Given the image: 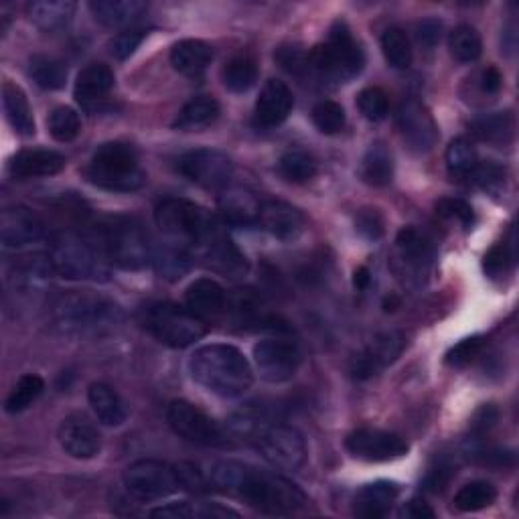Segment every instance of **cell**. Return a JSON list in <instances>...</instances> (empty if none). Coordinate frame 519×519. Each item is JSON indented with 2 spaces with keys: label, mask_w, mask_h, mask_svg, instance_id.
<instances>
[{
  "label": "cell",
  "mask_w": 519,
  "mask_h": 519,
  "mask_svg": "<svg viewBox=\"0 0 519 519\" xmlns=\"http://www.w3.org/2000/svg\"><path fill=\"white\" fill-rule=\"evenodd\" d=\"M209 483L270 515H292L307 503V493L290 479L240 461L213 463Z\"/></svg>",
  "instance_id": "1"
},
{
  "label": "cell",
  "mask_w": 519,
  "mask_h": 519,
  "mask_svg": "<svg viewBox=\"0 0 519 519\" xmlns=\"http://www.w3.org/2000/svg\"><path fill=\"white\" fill-rule=\"evenodd\" d=\"M189 374L201 388L219 398H240L254 384L248 357L228 343L199 347L189 359Z\"/></svg>",
  "instance_id": "2"
},
{
  "label": "cell",
  "mask_w": 519,
  "mask_h": 519,
  "mask_svg": "<svg viewBox=\"0 0 519 519\" xmlns=\"http://www.w3.org/2000/svg\"><path fill=\"white\" fill-rule=\"evenodd\" d=\"M53 321L63 333L104 335L124 321V313L106 296L90 290H71L55 301Z\"/></svg>",
  "instance_id": "3"
},
{
  "label": "cell",
  "mask_w": 519,
  "mask_h": 519,
  "mask_svg": "<svg viewBox=\"0 0 519 519\" xmlns=\"http://www.w3.org/2000/svg\"><path fill=\"white\" fill-rule=\"evenodd\" d=\"M155 219L165 240H171L185 248H203L219 230L215 217L207 209L179 197L161 201L157 205Z\"/></svg>",
  "instance_id": "4"
},
{
  "label": "cell",
  "mask_w": 519,
  "mask_h": 519,
  "mask_svg": "<svg viewBox=\"0 0 519 519\" xmlns=\"http://www.w3.org/2000/svg\"><path fill=\"white\" fill-rule=\"evenodd\" d=\"M49 258L55 274L67 280H108V258L102 248L80 234L59 232L51 238Z\"/></svg>",
  "instance_id": "5"
},
{
  "label": "cell",
  "mask_w": 519,
  "mask_h": 519,
  "mask_svg": "<svg viewBox=\"0 0 519 519\" xmlns=\"http://www.w3.org/2000/svg\"><path fill=\"white\" fill-rule=\"evenodd\" d=\"M86 173L94 185L114 193L138 191L146 181L138 153L124 142L102 144L94 153Z\"/></svg>",
  "instance_id": "6"
},
{
  "label": "cell",
  "mask_w": 519,
  "mask_h": 519,
  "mask_svg": "<svg viewBox=\"0 0 519 519\" xmlns=\"http://www.w3.org/2000/svg\"><path fill=\"white\" fill-rule=\"evenodd\" d=\"M98 246L108 262L122 270H142L153 262V246L144 228L132 217H110L100 226Z\"/></svg>",
  "instance_id": "7"
},
{
  "label": "cell",
  "mask_w": 519,
  "mask_h": 519,
  "mask_svg": "<svg viewBox=\"0 0 519 519\" xmlns=\"http://www.w3.org/2000/svg\"><path fill=\"white\" fill-rule=\"evenodd\" d=\"M311 65L319 71L321 78L335 84H347L359 76L365 65V55L347 23L337 21L331 27L327 41L313 49Z\"/></svg>",
  "instance_id": "8"
},
{
  "label": "cell",
  "mask_w": 519,
  "mask_h": 519,
  "mask_svg": "<svg viewBox=\"0 0 519 519\" xmlns=\"http://www.w3.org/2000/svg\"><path fill=\"white\" fill-rule=\"evenodd\" d=\"M266 463L280 471H299L307 463L309 451L303 432L288 424H268L258 418L250 438Z\"/></svg>",
  "instance_id": "9"
},
{
  "label": "cell",
  "mask_w": 519,
  "mask_h": 519,
  "mask_svg": "<svg viewBox=\"0 0 519 519\" xmlns=\"http://www.w3.org/2000/svg\"><path fill=\"white\" fill-rule=\"evenodd\" d=\"M144 327L159 343L185 349L207 335V321L175 303H155L144 311Z\"/></svg>",
  "instance_id": "10"
},
{
  "label": "cell",
  "mask_w": 519,
  "mask_h": 519,
  "mask_svg": "<svg viewBox=\"0 0 519 519\" xmlns=\"http://www.w3.org/2000/svg\"><path fill=\"white\" fill-rule=\"evenodd\" d=\"M124 487L138 501H157L181 491L177 465L140 459L124 471Z\"/></svg>",
  "instance_id": "11"
},
{
  "label": "cell",
  "mask_w": 519,
  "mask_h": 519,
  "mask_svg": "<svg viewBox=\"0 0 519 519\" xmlns=\"http://www.w3.org/2000/svg\"><path fill=\"white\" fill-rule=\"evenodd\" d=\"M167 420L175 434L191 444H197V447H226L230 442L224 428L187 400L171 402L167 410Z\"/></svg>",
  "instance_id": "12"
},
{
  "label": "cell",
  "mask_w": 519,
  "mask_h": 519,
  "mask_svg": "<svg viewBox=\"0 0 519 519\" xmlns=\"http://www.w3.org/2000/svg\"><path fill=\"white\" fill-rule=\"evenodd\" d=\"M177 169L191 183L217 191L228 187L234 173V163L217 148H195V151L185 153L177 161Z\"/></svg>",
  "instance_id": "13"
},
{
  "label": "cell",
  "mask_w": 519,
  "mask_h": 519,
  "mask_svg": "<svg viewBox=\"0 0 519 519\" xmlns=\"http://www.w3.org/2000/svg\"><path fill=\"white\" fill-rule=\"evenodd\" d=\"M345 449L367 463H388L408 453V442L394 432L380 428H357L345 438Z\"/></svg>",
  "instance_id": "14"
},
{
  "label": "cell",
  "mask_w": 519,
  "mask_h": 519,
  "mask_svg": "<svg viewBox=\"0 0 519 519\" xmlns=\"http://www.w3.org/2000/svg\"><path fill=\"white\" fill-rule=\"evenodd\" d=\"M254 365L268 384H284L299 372L301 351L292 341L264 339L254 347Z\"/></svg>",
  "instance_id": "15"
},
{
  "label": "cell",
  "mask_w": 519,
  "mask_h": 519,
  "mask_svg": "<svg viewBox=\"0 0 519 519\" xmlns=\"http://www.w3.org/2000/svg\"><path fill=\"white\" fill-rule=\"evenodd\" d=\"M404 349V335L398 331H386L376 335L349 363V374L357 382H365L374 376H380L386 367H390Z\"/></svg>",
  "instance_id": "16"
},
{
  "label": "cell",
  "mask_w": 519,
  "mask_h": 519,
  "mask_svg": "<svg viewBox=\"0 0 519 519\" xmlns=\"http://www.w3.org/2000/svg\"><path fill=\"white\" fill-rule=\"evenodd\" d=\"M396 260L408 280L422 284L436 262L434 242L416 228H404L396 238Z\"/></svg>",
  "instance_id": "17"
},
{
  "label": "cell",
  "mask_w": 519,
  "mask_h": 519,
  "mask_svg": "<svg viewBox=\"0 0 519 519\" xmlns=\"http://www.w3.org/2000/svg\"><path fill=\"white\" fill-rule=\"evenodd\" d=\"M398 128L416 153H428L438 140V128L430 110L418 100H406L398 108Z\"/></svg>",
  "instance_id": "18"
},
{
  "label": "cell",
  "mask_w": 519,
  "mask_h": 519,
  "mask_svg": "<svg viewBox=\"0 0 519 519\" xmlns=\"http://www.w3.org/2000/svg\"><path fill=\"white\" fill-rule=\"evenodd\" d=\"M45 226L35 211L25 205H13L0 213V242L7 250H19L43 238Z\"/></svg>",
  "instance_id": "19"
},
{
  "label": "cell",
  "mask_w": 519,
  "mask_h": 519,
  "mask_svg": "<svg viewBox=\"0 0 519 519\" xmlns=\"http://www.w3.org/2000/svg\"><path fill=\"white\" fill-rule=\"evenodd\" d=\"M57 438L61 449L78 461L94 459L102 451V436L84 414L67 416L57 430Z\"/></svg>",
  "instance_id": "20"
},
{
  "label": "cell",
  "mask_w": 519,
  "mask_h": 519,
  "mask_svg": "<svg viewBox=\"0 0 519 519\" xmlns=\"http://www.w3.org/2000/svg\"><path fill=\"white\" fill-rule=\"evenodd\" d=\"M258 224L276 240L288 242L299 238L301 232L305 230V215L301 209L292 207L286 201L270 199L260 207Z\"/></svg>",
  "instance_id": "21"
},
{
  "label": "cell",
  "mask_w": 519,
  "mask_h": 519,
  "mask_svg": "<svg viewBox=\"0 0 519 519\" xmlns=\"http://www.w3.org/2000/svg\"><path fill=\"white\" fill-rule=\"evenodd\" d=\"M294 98L290 88L280 80H270L260 92L254 110V124L258 128H276L292 112Z\"/></svg>",
  "instance_id": "22"
},
{
  "label": "cell",
  "mask_w": 519,
  "mask_h": 519,
  "mask_svg": "<svg viewBox=\"0 0 519 519\" xmlns=\"http://www.w3.org/2000/svg\"><path fill=\"white\" fill-rule=\"evenodd\" d=\"M228 305V292L213 278H197L185 292V307L205 321L224 313Z\"/></svg>",
  "instance_id": "23"
},
{
  "label": "cell",
  "mask_w": 519,
  "mask_h": 519,
  "mask_svg": "<svg viewBox=\"0 0 519 519\" xmlns=\"http://www.w3.org/2000/svg\"><path fill=\"white\" fill-rule=\"evenodd\" d=\"M207 266L228 278H242L248 272V260L238 250V246L221 230L201 248Z\"/></svg>",
  "instance_id": "24"
},
{
  "label": "cell",
  "mask_w": 519,
  "mask_h": 519,
  "mask_svg": "<svg viewBox=\"0 0 519 519\" xmlns=\"http://www.w3.org/2000/svg\"><path fill=\"white\" fill-rule=\"evenodd\" d=\"M262 203L244 187H226L219 197V211L226 224L236 228H252L258 224Z\"/></svg>",
  "instance_id": "25"
},
{
  "label": "cell",
  "mask_w": 519,
  "mask_h": 519,
  "mask_svg": "<svg viewBox=\"0 0 519 519\" xmlns=\"http://www.w3.org/2000/svg\"><path fill=\"white\" fill-rule=\"evenodd\" d=\"M65 167V157L49 148H27L13 157L9 171L15 179H37L61 173Z\"/></svg>",
  "instance_id": "26"
},
{
  "label": "cell",
  "mask_w": 519,
  "mask_h": 519,
  "mask_svg": "<svg viewBox=\"0 0 519 519\" xmlns=\"http://www.w3.org/2000/svg\"><path fill=\"white\" fill-rule=\"evenodd\" d=\"M400 495L398 483L376 481L361 487L353 501V513L363 519L386 517Z\"/></svg>",
  "instance_id": "27"
},
{
  "label": "cell",
  "mask_w": 519,
  "mask_h": 519,
  "mask_svg": "<svg viewBox=\"0 0 519 519\" xmlns=\"http://www.w3.org/2000/svg\"><path fill=\"white\" fill-rule=\"evenodd\" d=\"M114 82V71L108 65L92 63L86 69H82L76 80V88H73V96H76V100L82 106L96 104L110 94Z\"/></svg>",
  "instance_id": "28"
},
{
  "label": "cell",
  "mask_w": 519,
  "mask_h": 519,
  "mask_svg": "<svg viewBox=\"0 0 519 519\" xmlns=\"http://www.w3.org/2000/svg\"><path fill=\"white\" fill-rule=\"evenodd\" d=\"M213 49L201 39H183L171 49V65L187 78H197L209 67Z\"/></svg>",
  "instance_id": "29"
},
{
  "label": "cell",
  "mask_w": 519,
  "mask_h": 519,
  "mask_svg": "<svg viewBox=\"0 0 519 519\" xmlns=\"http://www.w3.org/2000/svg\"><path fill=\"white\" fill-rule=\"evenodd\" d=\"M151 517H165V519H224V517H240L228 505L207 503V501H179L161 505L151 511Z\"/></svg>",
  "instance_id": "30"
},
{
  "label": "cell",
  "mask_w": 519,
  "mask_h": 519,
  "mask_svg": "<svg viewBox=\"0 0 519 519\" xmlns=\"http://www.w3.org/2000/svg\"><path fill=\"white\" fill-rule=\"evenodd\" d=\"M78 5L71 0H37L27 7L31 21L45 33L61 31L76 15Z\"/></svg>",
  "instance_id": "31"
},
{
  "label": "cell",
  "mask_w": 519,
  "mask_h": 519,
  "mask_svg": "<svg viewBox=\"0 0 519 519\" xmlns=\"http://www.w3.org/2000/svg\"><path fill=\"white\" fill-rule=\"evenodd\" d=\"M88 402L96 414V418L106 426H120L126 422L128 410L120 398V394L108 384H92L88 390Z\"/></svg>",
  "instance_id": "32"
},
{
  "label": "cell",
  "mask_w": 519,
  "mask_h": 519,
  "mask_svg": "<svg viewBox=\"0 0 519 519\" xmlns=\"http://www.w3.org/2000/svg\"><path fill=\"white\" fill-rule=\"evenodd\" d=\"M3 108H5V114H7V120L9 124L13 126V130L25 138L33 136L35 134V118H33V110H31V104L25 96V92L7 82L3 86Z\"/></svg>",
  "instance_id": "33"
},
{
  "label": "cell",
  "mask_w": 519,
  "mask_h": 519,
  "mask_svg": "<svg viewBox=\"0 0 519 519\" xmlns=\"http://www.w3.org/2000/svg\"><path fill=\"white\" fill-rule=\"evenodd\" d=\"M90 11L98 23L114 29L132 25L146 11V5L140 0H98L90 3Z\"/></svg>",
  "instance_id": "34"
},
{
  "label": "cell",
  "mask_w": 519,
  "mask_h": 519,
  "mask_svg": "<svg viewBox=\"0 0 519 519\" xmlns=\"http://www.w3.org/2000/svg\"><path fill=\"white\" fill-rule=\"evenodd\" d=\"M153 264L161 278L165 280H181L193 266V258L189 248L165 240L161 246L153 248Z\"/></svg>",
  "instance_id": "35"
},
{
  "label": "cell",
  "mask_w": 519,
  "mask_h": 519,
  "mask_svg": "<svg viewBox=\"0 0 519 519\" xmlns=\"http://www.w3.org/2000/svg\"><path fill=\"white\" fill-rule=\"evenodd\" d=\"M361 177L374 187H386L394 179V159L386 144L376 142L367 148L361 163Z\"/></svg>",
  "instance_id": "36"
},
{
  "label": "cell",
  "mask_w": 519,
  "mask_h": 519,
  "mask_svg": "<svg viewBox=\"0 0 519 519\" xmlns=\"http://www.w3.org/2000/svg\"><path fill=\"white\" fill-rule=\"evenodd\" d=\"M217 116H219L217 100L211 98V96H197L181 108V112L175 120V128H179V130H199V128H205L211 122H215Z\"/></svg>",
  "instance_id": "37"
},
{
  "label": "cell",
  "mask_w": 519,
  "mask_h": 519,
  "mask_svg": "<svg viewBox=\"0 0 519 519\" xmlns=\"http://www.w3.org/2000/svg\"><path fill=\"white\" fill-rule=\"evenodd\" d=\"M29 73L39 88L49 92L61 90L67 82L65 63L51 55H33L29 61Z\"/></svg>",
  "instance_id": "38"
},
{
  "label": "cell",
  "mask_w": 519,
  "mask_h": 519,
  "mask_svg": "<svg viewBox=\"0 0 519 519\" xmlns=\"http://www.w3.org/2000/svg\"><path fill=\"white\" fill-rule=\"evenodd\" d=\"M278 171L290 183H307L317 175L319 165L317 159L303 148H290L280 157Z\"/></svg>",
  "instance_id": "39"
},
{
  "label": "cell",
  "mask_w": 519,
  "mask_h": 519,
  "mask_svg": "<svg viewBox=\"0 0 519 519\" xmlns=\"http://www.w3.org/2000/svg\"><path fill=\"white\" fill-rule=\"evenodd\" d=\"M221 78H224V86L234 92V94H244L248 92L256 80H258V67L250 57H236L232 59L226 67L224 73H221Z\"/></svg>",
  "instance_id": "40"
},
{
  "label": "cell",
  "mask_w": 519,
  "mask_h": 519,
  "mask_svg": "<svg viewBox=\"0 0 519 519\" xmlns=\"http://www.w3.org/2000/svg\"><path fill=\"white\" fill-rule=\"evenodd\" d=\"M449 49L451 55L459 61V63H473L481 57L483 53V41L481 35L475 27L471 25H459L449 39Z\"/></svg>",
  "instance_id": "41"
},
{
  "label": "cell",
  "mask_w": 519,
  "mask_h": 519,
  "mask_svg": "<svg viewBox=\"0 0 519 519\" xmlns=\"http://www.w3.org/2000/svg\"><path fill=\"white\" fill-rule=\"evenodd\" d=\"M497 499V491L491 483L487 481H471L463 485L457 495H455V507L459 511L471 513V511H481L485 507H491Z\"/></svg>",
  "instance_id": "42"
},
{
  "label": "cell",
  "mask_w": 519,
  "mask_h": 519,
  "mask_svg": "<svg viewBox=\"0 0 519 519\" xmlns=\"http://www.w3.org/2000/svg\"><path fill=\"white\" fill-rule=\"evenodd\" d=\"M382 51H384L386 61L394 69H408L412 65V59H414L412 45H410L406 31H402L400 27H390L382 35Z\"/></svg>",
  "instance_id": "43"
},
{
  "label": "cell",
  "mask_w": 519,
  "mask_h": 519,
  "mask_svg": "<svg viewBox=\"0 0 519 519\" xmlns=\"http://www.w3.org/2000/svg\"><path fill=\"white\" fill-rule=\"evenodd\" d=\"M473 132L487 142L493 144H505L513 136V118L509 112H495L477 118L473 124Z\"/></svg>",
  "instance_id": "44"
},
{
  "label": "cell",
  "mask_w": 519,
  "mask_h": 519,
  "mask_svg": "<svg viewBox=\"0 0 519 519\" xmlns=\"http://www.w3.org/2000/svg\"><path fill=\"white\" fill-rule=\"evenodd\" d=\"M479 165V157L471 140L455 138L447 148V167L453 177H469Z\"/></svg>",
  "instance_id": "45"
},
{
  "label": "cell",
  "mask_w": 519,
  "mask_h": 519,
  "mask_svg": "<svg viewBox=\"0 0 519 519\" xmlns=\"http://www.w3.org/2000/svg\"><path fill=\"white\" fill-rule=\"evenodd\" d=\"M45 390V382L35 376V374H27L23 376L17 386L13 388V392L9 394L7 402H5V410L9 414H19L23 410H27Z\"/></svg>",
  "instance_id": "46"
},
{
  "label": "cell",
  "mask_w": 519,
  "mask_h": 519,
  "mask_svg": "<svg viewBox=\"0 0 519 519\" xmlns=\"http://www.w3.org/2000/svg\"><path fill=\"white\" fill-rule=\"evenodd\" d=\"M49 132L57 142H71L76 140L82 132V120L80 114L69 108V106H59L49 114Z\"/></svg>",
  "instance_id": "47"
},
{
  "label": "cell",
  "mask_w": 519,
  "mask_h": 519,
  "mask_svg": "<svg viewBox=\"0 0 519 519\" xmlns=\"http://www.w3.org/2000/svg\"><path fill=\"white\" fill-rule=\"evenodd\" d=\"M313 122L323 134H339L345 128V110L341 104L323 100L313 108Z\"/></svg>",
  "instance_id": "48"
},
{
  "label": "cell",
  "mask_w": 519,
  "mask_h": 519,
  "mask_svg": "<svg viewBox=\"0 0 519 519\" xmlns=\"http://www.w3.org/2000/svg\"><path fill=\"white\" fill-rule=\"evenodd\" d=\"M357 106L369 122H380L390 112V100L382 88H365L357 96Z\"/></svg>",
  "instance_id": "49"
},
{
  "label": "cell",
  "mask_w": 519,
  "mask_h": 519,
  "mask_svg": "<svg viewBox=\"0 0 519 519\" xmlns=\"http://www.w3.org/2000/svg\"><path fill=\"white\" fill-rule=\"evenodd\" d=\"M436 213L444 219H451V221H457V224L469 228L473 226L475 221V213H473V207L463 201V199H457V197H449V199H440L436 203Z\"/></svg>",
  "instance_id": "50"
},
{
  "label": "cell",
  "mask_w": 519,
  "mask_h": 519,
  "mask_svg": "<svg viewBox=\"0 0 519 519\" xmlns=\"http://www.w3.org/2000/svg\"><path fill=\"white\" fill-rule=\"evenodd\" d=\"M483 337H469L459 341L455 347L449 349L447 353V365L451 367H465L467 363H471L479 351L483 349Z\"/></svg>",
  "instance_id": "51"
},
{
  "label": "cell",
  "mask_w": 519,
  "mask_h": 519,
  "mask_svg": "<svg viewBox=\"0 0 519 519\" xmlns=\"http://www.w3.org/2000/svg\"><path fill=\"white\" fill-rule=\"evenodd\" d=\"M144 37H146V33H144L142 29H126V31L118 33V35L112 39V43H110V53H112L116 59L124 61V59H128V57L140 47V43L144 41Z\"/></svg>",
  "instance_id": "52"
},
{
  "label": "cell",
  "mask_w": 519,
  "mask_h": 519,
  "mask_svg": "<svg viewBox=\"0 0 519 519\" xmlns=\"http://www.w3.org/2000/svg\"><path fill=\"white\" fill-rule=\"evenodd\" d=\"M276 59L290 73H299L301 69L311 65V55L303 47H299V45H284V47H280L278 53H276Z\"/></svg>",
  "instance_id": "53"
},
{
  "label": "cell",
  "mask_w": 519,
  "mask_h": 519,
  "mask_svg": "<svg viewBox=\"0 0 519 519\" xmlns=\"http://www.w3.org/2000/svg\"><path fill=\"white\" fill-rule=\"evenodd\" d=\"M177 473H179V481L183 491H193V493H203L209 489V477L203 475V471L193 465V463H179L177 465Z\"/></svg>",
  "instance_id": "54"
},
{
  "label": "cell",
  "mask_w": 519,
  "mask_h": 519,
  "mask_svg": "<svg viewBox=\"0 0 519 519\" xmlns=\"http://www.w3.org/2000/svg\"><path fill=\"white\" fill-rule=\"evenodd\" d=\"M357 232L367 240H378L384 234V219L378 209H363L357 215Z\"/></svg>",
  "instance_id": "55"
},
{
  "label": "cell",
  "mask_w": 519,
  "mask_h": 519,
  "mask_svg": "<svg viewBox=\"0 0 519 519\" xmlns=\"http://www.w3.org/2000/svg\"><path fill=\"white\" fill-rule=\"evenodd\" d=\"M513 262H515L513 244H499L485 256V270L495 276L499 272H505L507 266H511Z\"/></svg>",
  "instance_id": "56"
},
{
  "label": "cell",
  "mask_w": 519,
  "mask_h": 519,
  "mask_svg": "<svg viewBox=\"0 0 519 519\" xmlns=\"http://www.w3.org/2000/svg\"><path fill=\"white\" fill-rule=\"evenodd\" d=\"M469 179H473L477 185H481V187H491V185H495V183H501V179H503V169L501 167H497V165H493V163H479L477 167H475V171L469 175Z\"/></svg>",
  "instance_id": "57"
},
{
  "label": "cell",
  "mask_w": 519,
  "mask_h": 519,
  "mask_svg": "<svg viewBox=\"0 0 519 519\" xmlns=\"http://www.w3.org/2000/svg\"><path fill=\"white\" fill-rule=\"evenodd\" d=\"M440 31H442V25L438 21L426 19L418 25V41L422 43V47L432 49L440 41Z\"/></svg>",
  "instance_id": "58"
},
{
  "label": "cell",
  "mask_w": 519,
  "mask_h": 519,
  "mask_svg": "<svg viewBox=\"0 0 519 519\" xmlns=\"http://www.w3.org/2000/svg\"><path fill=\"white\" fill-rule=\"evenodd\" d=\"M400 515H402V517H412V519H432L436 513H434V509H432L426 501H422V499H412V501H408V503L404 505V509H402Z\"/></svg>",
  "instance_id": "59"
},
{
  "label": "cell",
  "mask_w": 519,
  "mask_h": 519,
  "mask_svg": "<svg viewBox=\"0 0 519 519\" xmlns=\"http://www.w3.org/2000/svg\"><path fill=\"white\" fill-rule=\"evenodd\" d=\"M501 73H499V69L497 67H487L485 71H483V78H481V90L485 92V94H497L499 90H501Z\"/></svg>",
  "instance_id": "60"
},
{
  "label": "cell",
  "mask_w": 519,
  "mask_h": 519,
  "mask_svg": "<svg viewBox=\"0 0 519 519\" xmlns=\"http://www.w3.org/2000/svg\"><path fill=\"white\" fill-rule=\"evenodd\" d=\"M369 270L365 268V266H361V268H357L355 270V278H353V284L359 288V290H365L367 288V284H369Z\"/></svg>",
  "instance_id": "61"
}]
</instances>
